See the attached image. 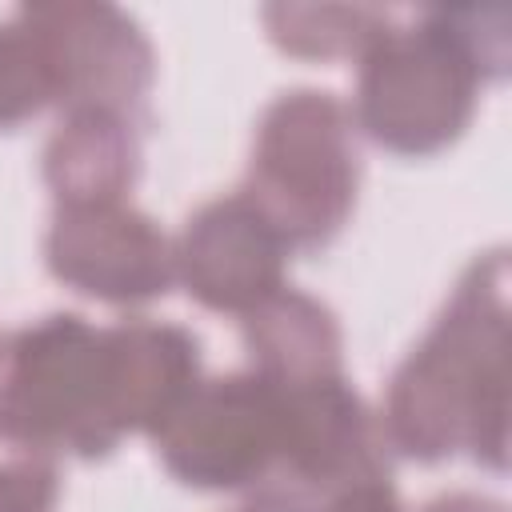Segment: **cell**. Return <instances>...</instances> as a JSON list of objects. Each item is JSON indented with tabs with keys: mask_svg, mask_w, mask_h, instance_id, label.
Listing matches in <instances>:
<instances>
[{
	"mask_svg": "<svg viewBox=\"0 0 512 512\" xmlns=\"http://www.w3.org/2000/svg\"><path fill=\"white\" fill-rule=\"evenodd\" d=\"M140 432L116 328L52 312L12 336L0 356V440L28 452L108 456Z\"/></svg>",
	"mask_w": 512,
	"mask_h": 512,
	"instance_id": "3957f363",
	"label": "cell"
},
{
	"mask_svg": "<svg viewBox=\"0 0 512 512\" xmlns=\"http://www.w3.org/2000/svg\"><path fill=\"white\" fill-rule=\"evenodd\" d=\"M384 440L400 456L436 464L472 452L476 464L508 460V256L496 248L468 264L452 300L384 400Z\"/></svg>",
	"mask_w": 512,
	"mask_h": 512,
	"instance_id": "6da1fadb",
	"label": "cell"
},
{
	"mask_svg": "<svg viewBox=\"0 0 512 512\" xmlns=\"http://www.w3.org/2000/svg\"><path fill=\"white\" fill-rule=\"evenodd\" d=\"M48 104H52L48 68L40 60L28 24L16 12L12 20L0 24V128H16L32 120Z\"/></svg>",
	"mask_w": 512,
	"mask_h": 512,
	"instance_id": "4fadbf2b",
	"label": "cell"
},
{
	"mask_svg": "<svg viewBox=\"0 0 512 512\" xmlns=\"http://www.w3.org/2000/svg\"><path fill=\"white\" fill-rule=\"evenodd\" d=\"M48 68L52 104L68 112H112L136 124L152 88V44L112 4L20 8Z\"/></svg>",
	"mask_w": 512,
	"mask_h": 512,
	"instance_id": "8992f818",
	"label": "cell"
},
{
	"mask_svg": "<svg viewBox=\"0 0 512 512\" xmlns=\"http://www.w3.org/2000/svg\"><path fill=\"white\" fill-rule=\"evenodd\" d=\"M356 184L352 112L332 92L296 88L264 108L240 196L272 224L288 252L324 248L352 216Z\"/></svg>",
	"mask_w": 512,
	"mask_h": 512,
	"instance_id": "277c9868",
	"label": "cell"
},
{
	"mask_svg": "<svg viewBox=\"0 0 512 512\" xmlns=\"http://www.w3.org/2000/svg\"><path fill=\"white\" fill-rule=\"evenodd\" d=\"M176 280L212 312L248 316L284 288V260L292 256L272 224L236 192L188 216L172 244Z\"/></svg>",
	"mask_w": 512,
	"mask_h": 512,
	"instance_id": "ba28073f",
	"label": "cell"
},
{
	"mask_svg": "<svg viewBox=\"0 0 512 512\" xmlns=\"http://www.w3.org/2000/svg\"><path fill=\"white\" fill-rule=\"evenodd\" d=\"M280 476L312 492L368 476H392L384 428L344 376L284 388Z\"/></svg>",
	"mask_w": 512,
	"mask_h": 512,
	"instance_id": "9c48e42d",
	"label": "cell"
},
{
	"mask_svg": "<svg viewBox=\"0 0 512 512\" xmlns=\"http://www.w3.org/2000/svg\"><path fill=\"white\" fill-rule=\"evenodd\" d=\"M136 168V124L112 112H68L44 148V180L56 192V208L124 200Z\"/></svg>",
	"mask_w": 512,
	"mask_h": 512,
	"instance_id": "30bf717a",
	"label": "cell"
},
{
	"mask_svg": "<svg viewBox=\"0 0 512 512\" xmlns=\"http://www.w3.org/2000/svg\"><path fill=\"white\" fill-rule=\"evenodd\" d=\"M44 260L60 284L104 304H148L176 280L168 236L124 200L56 208Z\"/></svg>",
	"mask_w": 512,
	"mask_h": 512,
	"instance_id": "52a82bcc",
	"label": "cell"
},
{
	"mask_svg": "<svg viewBox=\"0 0 512 512\" xmlns=\"http://www.w3.org/2000/svg\"><path fill=\"white\" fill-rule=\"evenodd\" d=\"M264 24L276 48L304 60H360L392 28L380 8L344 4H272Z\"/></svg>",
	"mask_w": 512,
	"mask_h": 512,
	"instance_id": "7c38bea8",
	"label": "cell"
},
{
	"mask_svg": "<svg viewBox=\"0 0 512 512\" xmlns=\"http://www.w3.org/2000/svg\"><path fill=\"white\" fill-rule=\"evenodd\" d=\"M0 356H4V348H0Z\"/></svg>",
	"mask_w": 512,
	"mask_h": 512,
	"instance_id": "2e32d148",
	"label": "cell"
},
{
	"mask_svg": "<svg viewBox=\"0 0 512 512\" xmlns=\"http://www.w3.org/2000/svg\"><path fill=\"white\" fill-rule=\"evenodd\" d=\"M164 468L204 492H236L280 472L284 388L260 372L196 380L152 428Z\"/></svg>",
	"mask_w": 512,
	"mask_h": 512,
	"instance_id": "5b68a950",
	"label": "cell"
},
{
	"mask_svg": "<svg viewBox=\"0 0 512 512\" xmlns=\"http://www.w3.org/2000/svg\"><path fill=\"white\" fill-rule=\"evenodd\" d=\"M244 344L252 372L280 388L340 376V324L320 300L296 288H280L244 316Z\"/></svg>",
	"mask_w": 512,
	"mask_h": 512,
	"instance_id": "8fae6325",
	"label": "cell"
},
{
	"mask_svg": "<svg viewBox=\"0 0 512 512\" xmlns=\"http://www.w3.org/2000/svg\"><path fill=\"white\" fill-rule=\"evenodd\" d=\"M504 68L508 8H428L360 56L352 124L396 156L444 152L468 128L480 84Z\"/></svg>",
	"mask_w": 512,
	"mask_h": 512,
	"instance_id": "7a4b0ae2",
	"label": "cell"
},
{
	"mask_svg": "<svg viewBox=\"0 0 512 512\" xmlns=\"http://www.w3.org/2000/svg\"><path fill=\"white\" fill-rule=\"evenodd\" d=\"M420 512H508L500 500L492 496H476V492H448V496H436L432 504H424Z\"/></svg>",
	"mask_w": 512,
	"mask_h": 512,
	"instance_id": "9a60e30c",
	"label": "cell"
},
{
	"mask_svg": "<svg viewBox=\"0 0 512 512\" xmlns=\"http://www.w3.org/2000/svg\"><path fill=\"white\" fill-rule=\"evenodd\" d=\"M304 512H400V504H396L392 476H368V480H352L320 492L316 504L304 500Z\"/></svg>",
	"mask_w": 512,
	"mask_h": 512,
	"instance_id": "5bb4252c",
	"label": "cell"
}]
</instances>
